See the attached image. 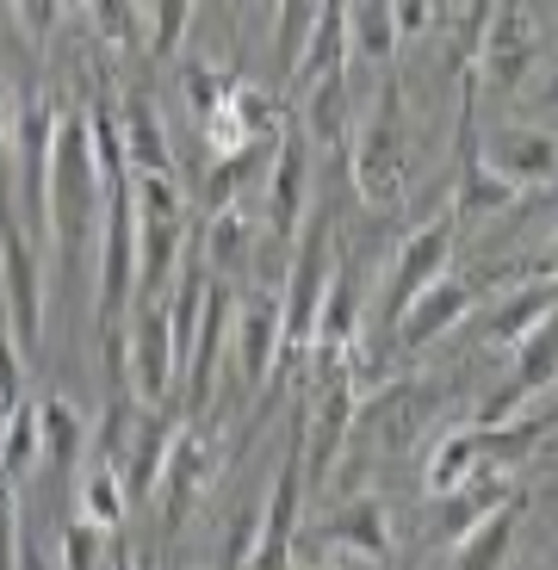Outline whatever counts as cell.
<instances>
[{
    "label": "cell",
    "instance_id": "cell-1",
    "mask_svg": "<svg viewBox=\"0 0 558 570\" xmlns=\"http://www.w3.org/2000/svg\"><path fill=\"white\" fill-rule=\"evenodd\" d=\"M106 212V180L94 161V137H87V112L57 118V142H50V180H43V236L57 243L62 267H81V243L100 229Z\"/></svg>",
    "mask_w": 558,
    "mask_h": 570
},
{
    "label": "cell",
    "instance_id": "cell-2",
    "mask_svg": "<svg viewBox=\"0 0 558 570\" xmlns=\"http://www.w3.org/2000/svg\"><path fill=\"white\" fill-rule=\"evenodd\" d=\"M330 273H335L330 217H311L298 255L286 261V273H280V279H286V298H280V360H304L316 304H323V292H330Z\"/></svg>",
    "mask_w": 558,
    "mask_h": 570
},
{
    "label": "cell",
    "instance_id": "cell-3",
    "mask_svg": "<svg viewBox=\"0 0 558 570\" xmlns=\"http://www.w3.org/2000/svg\"><path fill=\"white\" fill-rule=\"evenodd\" d=\"M100 328H125L137 304V217H130V180H106V212H100Z\"/></svg>",
    "mask_w": 558,
    "mask_h": 570
},
{
    "label": "cell",
    "instance_id": "cell-4",
    "mask_svg": "<svg viewBox=\"0 0 558 570\" xmlns=\"http://www.w3.org/2000/svg\"><path fill=\"white\" fill-rule=\"evenodd\" d=\"M0 292H7V335L19 347L43 342V261L38 236L0 205Z\"/></svg>",
    "mask_w": 558,
    "mask_h": 570
},
{
    "label": "cell",
    "instance_id": "cell-5",
    "mask_svg": "<svg viewBox=\"0 0 558 570\" xmlns=\"http://www.w3.org/2000/svg\"><path fill=\"white\" fill-rule=\"evenodd\" d=\"M347 161H354V186L372 205H398V193H403V100H398V87H385L372 100L360 137L347 142Z\"/></svg>",
    "mask_w": 558,
    "mask_h": 570
},
{
    "label": "cell",
    "instance_id": "cell-6",
    "mask_svg": "<svg viewBox=\"0 0 558 570\" xmlns=\"http://www.w3.org/2000/svg\"><path fill=\"white\" fill-rule=\"evenodd\" d=\"M125 385L149 410H161L174 397V335H168V311L156 298L137 304V323H130L125 342Z\"/></svg>",
    "mask_w": 558,
    "mask_h": 570
},
{
    "label": "cell",
    "instance_id": "cell-7",
    "mask_svg": "<svg viewBox=\"0 0 558 570\" xmlns=\"http://www.w3.org/2000/svg\"><path fill=\"white\" fill-rule=\"evenodd\" d=\"M229 311L236 304L217 292V285H205V304H199V328H193V347H186V410L199 415L205 403L217 397V379H224V347H229Z\"/></svg>",
    "mask_w": 558,
    "mask_h": 570
},
{
    "label": "cell",
    "instance_id": "cell-8",
    "mask_svg": "<svg viewBox=\"0 0 558 570\" xmlns=\"http://www.w3.org/2000/svg\"><path fill=\"white\" fill-rule=\"evenodd\" d=\"M472 304H478L472 285H466V279H447V273H441V279H429L398 316H391V323H398V342L410 347V354H422L429 342H441L447 328L466 323V316H472Z\"/></svg>",
    "mask_w": 558,
    "mask_h": 570
},
{
    "label": "cell",
    "instance_id": "cell-9",
    "mask_svg": "<svg viewBox=\"0 0 558 570\" xmlns=\"http://www.w3.org/2000/svg\"><path fill=\"white\" fill-rule=\"evenodd\" d=\"M174 434H180V422L168 415V403H161V410H149V403H144V410H130L125 446H118V478H125L130 497H156Z\"/></svg>",
    "mask_w": 558,
    "mask_h": 570
},
{
    "label": "cell",
    "instance_id": "cell-10",
    "mask_svg": "<svg viewBox=\"0 0 558 570\" xmlns=\"http://www.w3.org/2000/svg\"><path fill=\"white\" fill-rule=\"evenodd\" d=\"M298 509H304V446L292 441L286 465H280V478L267 490V509L255 521V552H248V564H286L292 533H298Z\"/></svg>",
    "mask_w": 558,
    "mask_h": 570
},
{
    "label": "cell",
    "instance_id": "cell-11",
    "mask_svg": "<svg viewBox=\"0 0 558 570\" xmlns=\"http://www.w3.org/2000/svg\"><path fill=\"white\" fill-rule=\"evenodd\" d=\"M229 328H236V366H243V385H267L273 366H280V298H273V285L243 292V304L229 311Z\"/></svg>",
    "mask_w": 558,
    "mask_h": 570
},
{
    "label": "cell",
    "instance_id": "cell-12",
    "mask_svg": "<svg viewBox=\"0 0 558 570\" xmlns=\"http://www.w3.org/2000/svg\"><path fill=\"white\" fill-rule=\"evenodd\" d=\"M304 199H311V137L286 130L267 149V229L292 236L304 224Z\"/></svg>",
    "mask_w": 558,
    "mask_h": 570
},
{
    "label": "cell",
    "instance_id": "cell-13",
    "mask_svg": "<svg viewBox=\"0 0 558 570\" xmlns=\"http://www.w3.org/2000/svg\"><path fill=\"white\" fill-rule=\"evenodd\" d=\"M453 243H459V229L453 217H434L429 229H415L410 243L398 248V261H391V285H385V316H398L403 304L422 292L429 279H441L447 261H453Z\"/></svg>",
    "mask_w": 558,
    "mask_h": 570
},
{
    "label": "cell",
    "instance_id": "cell-14",
    "mask_svg": "<svg viewBox=\"0 0 558 570\" xmlns=\"http://www.w3.org/2000/svg\"><path fill=\"white\" fill-rule=\"evenodd\" d=\"M212 465H217V446L205 441L193 422H180V434H174V446H168V465H161V484H156L161 509H168V528H180V514L199 502Z\"/></svg>",
    "mask_w": 558,
    "mask_h": 570
},
{
    "label": "cell",
    "instance_id": "cell-15",
    "mask_svg": "<svg viewBox=\"0 0 558 570\" xmlns=\"http://www.w3.org/2000/svg\"><path fill=\"white\" fill-rule=\"evenodd\" d=\"M521 514H528V502H521V490H516V497H502L490 514H478L472 528H459V533H453V564H459V570L509 564V546H516Z\"/></svg>",
    "mask_w": 558,
    "mask_h": 570
},
{
    "label": "cell",
    "instance_id": "cell-16",
    "mask_svg": "<svg viewBox=\"0 0 558 570\" xmlns=\"http://www.w3.org/2000/svg\"><path fill=\"white\" fill-rule=\"evenodd\" d=\"M137 217V304L161 298V285L180 267V243H186V217Z\"/></svg>",
    "mask_w": 558,
    "mask_h": 570
},
{
    "label": "cell",
    "instance_id": "cell-17",
    "mask_svg": "<svg viewBox=\"0 0 558 570\" xmlns=\"http://www.w3.org/2000/svg\"><path fill=\"white\" fill-rule=\"evenodd\" d=\"M118 137H125V168H174L168 130H161V112H156L149 94H130V100H125Z\"/></svg>",
    "mask_w": 558,
    "mask_h": 570
},
{
    "label": "cell",
    "instance_id": "cell-18",
    "mask_svg": "<svg viewBox=\"0 0 558 570\" xmlns=\"http://www.w3.org/2000/svg\"><path fill=\"white\" fill-rule=\"evenodd\" d=\"M347 552L372 558V564L391 558V533H385V509L379 502H347L330 521V558H347Z\"/></svg>",
    "mask_w": 558,
    "mask_h": 570
},
{
    "label": "cell",
    "instance_id": "cell-19",
    "mask_svg": "<svg viewBox=\"0 0 558 570\" xmlns=\"http://www.w3.org/2000/svg\"><path fill=\"white\" fill-rule=\"evenodd\" d=\"M552 279H540V285H521V292H509V298L490 311V323H484V342L490 347H516L528 328H540V323H552Z\"/></svg>",
    "mask_w": 558,
    "mask_h": 570
},
{
    "label": "cell",
    "instance_id": "cell-20",
    "mask_svg": "<svg viewBox=\"0 0 558 570\" xmlns=\"http://www.w3.org/2000/svg\"><path fill=\"white\" fill-rule=\"evenodd\" d=\"M38 441H43V465L50 471H75L87 446V422L69 397H43L38 403Z\"/></svg>",
    "mask_w": 558,
    "mask_h": 570
},
{
    "label": "cell",
    "instance_id": "cell-21",
    "mask_svg": "<svg viewBox=\"0 0 558 570\" xmlns=\"http://www.w3.org/2000/svg\"><path fill=\"white\" fill-rule=\"evenodd\" d=\"M516 199H521V186L509 180L490 156H478V161H466V174H459L453 212L459 217H497V212H509Z\"/></svg>",
    "mask_w": 558,
    "mask_h": 570
},
{
    "label": "cell",
    "instance_id": "cell-22",
    "mask_svg": "<svg viewBox=\"0 0 558 570\" xmlns=\"http://www.w3.org/2000/svg\"><path fill=\"white\" fill-rule=\"evenodd\" d=\"M342 26H347V57L360 62H385L398 50L391 0H342Z\"/></svg>",
    "mask_w": 558,
    "mask_h": 570
},
{
    "label": "cell",
    "instance_id": "cell-23",
    "mask_svg": "<svg viewBox=\"0 0 558 570\" xmlns=\"http://www.w3.org/2000/svg\"><path fill=\"white\" fill-rule=\"evenodd\" d=\"M248 248H255V229L236 212V199L217 205L212 229H205V267L212 273H248Z\"/></svg>",
    "mask_w": 558,
    "mask_h": 570
},
{
    "label": "cell",
    "instance_id": "cell-24",
    "mask_svg": "<svg viewBox=\"0 0 558 570\" xmlns=\"http://www.w3.org/2000/svg\"><path fill=\"white\" fill-rule=\"evenodd\" d=\"M43 465V441H38V403H13L0 415V471L7 478H26Z\"/></svg>",
    "mask_w": 558,
    "mask_h": 570
},
{
    "label": "cell",
    "instance_id": "cell-25",
    "mask_svg": "<svg viewBox=\"0 0 558 570\" xmlns=\"http://www.w3.org/2000/svg\"><path fill=\"white\" fill-rule=\"evenodd\" d=\"M125 509H130V490H125V478H118V465L112 459H100V465L81 478V521H94V528H106V533H118V521H125Z\"/></svg>",
    "mask_w": 558,
    "mask_h": 570
},
{
    "label": "cell",
    "instance_id": "cell-26",
    "mask_svg": "<svg viewBox=\"0 0 558 570\" xmlns=\"http://www.w3.org/2000/svg\"><path fill=\"white\" fill-rule=\"evenodd\" d=\"M490 161H497L516 186H528V180L546 186V180H552V168H558V142H552V130H528V137H516L509 149H497Z\"/></svg>",
    "mask_w": 558,
    "mask_h": 570
},
{
    "label": "cell",
    "instance_id": "cell-27",
    "mask_svg": "<svg viewBox=\"0 0 558 570\" xmlns=\"http://www.w3.org/2000/svg\"><path fill=\"white\" fill-rule=\"evenodd\" d=\"M478 465H484V459H478L472 428H453V434H447V441L429 453V497H447V490H459Z\"/></svg>",
    "mask_w": 558,
    "mask_h": 570
},
{
    "label": "cell",
    "instance_id": "cell-28",
    "mask_svg": "<svg viewBox=\"0 0 558 570\" xmlns=\"http://www.w3.org/2000/svg\"><path fill=\"white\" fill-rule=\"evenodd\" d=\"M304 100H311L304 130H311L316 142H342L347 137V75L342 81H311L304 87Z\"/></svg>",
    "mask_w": 558,
    "mask_h": 570
},
{
    "label": "cell",
    "instance_id": "cell-29",
    "mask_svg": "<svg viewBox=\"0 0 558 570\" xmlns=\"http://www.w3.org/2000/svg\"><path fill=\"white\" fill-rule=\"evenodd\" d=\"M323 7H330V0H280V7H273V57H280V69L298 62V50H304V38H311Z\"/></svg>",
    "mask_w": 558,
    "mask_h": 570
},
{
    "label": "cell",
    "instance_id": "cell-30",
    "mask_svg": "<svg viewBox=\"0 0 558 570\" xmlns=\"http://www.w3.org/2000/svg\"><path fill=\"white\" fill-rule=\"evenodd\" d=\"M267 168V142H243V149H224L212 156V186H205V199L212 205H229L236 193L248 186V174Z\"/></svg>",
    "mask_w": 558,
    "mask_h": 570
},
{
    "label": "cell",
    "instance_id": "cell-31",
    "mask_svg": "<svg viewBox=\"0 0 558 570\" xmlns=\"http://www.w3.org/2000/svg\"><path fill=\"white\" fill-rule=\"evenodd\" d=\"M516 379L528 391H546V397H552V323L528 328L516 342Z\"/></svg>",
    "mask_w": 558,
    "mask_h": 570
},
{
    "label": "cell",
    "instance_id": "cell-32",
    "mask_svg": "<svg viewBox=\"0 0 558 570\" xmlns=\"http://www.w3.org/2000/svg\"><path fill=\"white\" fill-rule=\"evenodd\" d=\"M87 19H94V31H100L106 43H137L144 38L137 0H87Z\"/></svg>",
    "mask_w": 558,
    "mask_h": 570
},
{
    "label": "cell",
    "instance_id": "cell-33",
    "mask_svg": "<svg viewBox=\"0 0 558 570\" xmlns=\"http://www.w3.org/2000/svg\"><path fill=\"white\" fill-rule=\"evenodd\" d=\"M186 19H193V0H156V7H149V50H156V57H174V50H180Z\"/></svg>",
    "mask_w": 558,
    "mask_h": 570
},
{
    "label": "cell",
    "instance_id": "cell-34",
    "mask_svg": "<svg viewBox=\"0 0 558 570\" xmlns=\"http://www.w3.org/2000/svg\"><path fill=\"white\" fill-rule=\"evenodd\" d=\"M100 533H106V528H94V521H75V528L62 533V552H57V558H62L69 570H94V564H106L112 552L100 546Z\"/></svg>",
    "mask_w": 558,
    "mask_h": 570
},
{
    "label": "cell",
    "instance_id": "cell-35",
    "mask_svg": "<svg viewBox=\"0 0 558 570\" xmlns=\"http://www.w3.org/2000/svg\"><path fill=\"white\" fill-rule=\"evenodd\" d=\"M26 558V546H19V497L13 484H0V570L19 564Z\"/></svg>",
    "mask_w": 558,
    "mask_h": 570
},
{
    "label": "cell",
    "instance_id": "cell-36",
    "mask_svg": "<svg viewBox=\"0 0 558 570\" xmlns=\"http://www.w3.org/2000/svg\"><path fill=\"white\" fill-rule=\"evenodd\" d=\"M19 403V342L13 335H0V415Z\"/></svg>",
    "mask_w": 558,
    "mask_h": 570
},
{
    "label": "cell",
    "instance_id": "cell-37",
    "mask_svg": "<svg viewBox=\"0 0 558 570\" xmlns=\"http://www.w3.org/2000/svg\"><path fill=\"white\" fill-rule=\"evenodd\" d=\"M391 26H398V38L429 31V0H391Z\"/></svg>",
    "mask_w": 558,
    "mask_h": 570
}]
</instances>
